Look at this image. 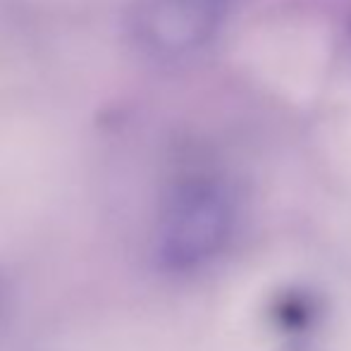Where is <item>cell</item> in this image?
I'll return each mask as SVG.
<instances>
[{
  "label": "cell",
  "instance_id": "cell-1",
  "mask_svg": "<svg viewBox=\"0 0 351 351\" xmlns=\"http://www.w3.org/2000/svg\"><path fill=\"white\" fill-rule=\"evenodd\" d=\"M239 208L232 189L215 177H194L172 189L158 213L151 261L167 278L208 270L232 246Z\"/></svg>",
  "mask_w": 351,
  "mask_h": 351
},
{
  "label": "cell",
  "instance_id": "cell-2",
  "mask_svg": "<svg viewBox=\"0 0 351 351\" xmlns=\"http://www.w3.org/2000/svg\"><path fill=\"white\" fill-rule=\"evenodd\" d=\"M232 0H162L158 8L160 43L170 51H189L210 38L227 17Z\"/></svg>",
  "mask_w": 351,
  "mask_h": 351
},
{
  "label": "cell",
  "instance_id": "cell-3",
  "mask_svg": "<svg viewBox=\"0 0 351 351\" xmlns=\"http://www.w3.org/2000/svg\"><path fill=\"white\" fill-rule=\"evenodd\" d=\"M270 323L282 335H304L323 318V301L315 291L291 289L278 291L270 301Z\"/></svg>",
  "mask_w": 351,
  "mask_h": 351
},
{
  "label": "cell",
  "instance_id": "cell-4",
  "mask_svg": "<svg viewBox=\"0 0 351 351\" xmlns=\"http://www.w3.org/2000/svg\"><path fill=\"white\" fill-rule=\"evenodd\" d=\"M12 311H14V285L12 278L0 268V332L8 325Z\"/></svg>",
  "mask_w": 351,
  "mask_h": 351
},
{
  "label": "cell",
  "instance_id": "cell-5",
  "mask_svg": "<svg viewBox=\"0 0 351 351\" xmlns=\"http://www.w3.org/2000/svg\"><path fill=\"white\" fill-rule=\"evenodd\" d=\"M299 351H301V349H299Z\"/></svg>",
  "mask_w": 351,
  "mask_h": 351
}]
</instances>
